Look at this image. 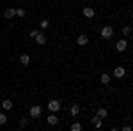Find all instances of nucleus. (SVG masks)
<instances>
[{
	"label": "nucleus",
	"mask_w": 133,
	"mask_h": 131,
	"mask_svg": "<svg viewBox=\"0 0 133 131\" xmlns=\"http://www.w3.org/2000/svg\"><path fill=\"white\" fill-rule=\"evenodd\" d=\"M99 36H101L103 39H112V36H114V29L110 27V25H105L101 29V32H99Z\"/></svg>",
	"instance_id": "nucleus-1"
},
{
	"label": "nucleus",
	"mask_w": 133,
	"mask_h": 131,
	"mask_svg": "<svg viewBox=\"0 0 133 131\" xmlns=\"http://www.w3.org/2000/svg\"><path fill=\"white\" fill-rule=\"evenodd\" d=\"M46 106H48V110H50V112H59L62 108V105H61V101H59V99H50Z\"/></svg>",
	"instance_id": "nucleus-2"
},
{
	"label": "nucleus",
	"mask_w": 133,
	"mask_h": 131,
	"mask_svg": "<svg viewBox=\"0 0 133 131\" xmlns=\"http://www.w3.org/2000/svg\"><path fill=\"white\" fill-rule=\"evenodd\" d=\"M41 112H43V108L39 105H34V106H30V110H29V115H30V119H37L41 115Z\"/></svg>",
	"instance_id": "nucleus-3"
},
{
	"label": "nucleus",
	"mask_w": 133,
	"mask_h": 131,
	"mask_svg": "<svg viewBox=\"0 0 133 131\" xmlns=\"http://www.w3.org/2000/svg\"><path fill=\"white\" fill-rule=\"evenodd\" d=\"M126 48H128V41H126V39H119L117 43H115V50L119 51V53L126 51Z\"/></svg>",
	"instance_id": "nucleus-4"
},
{
	"label": "nucleus",
	"mask_w": 133,
	"mask_h": 131,
	"mask_svg": "<svg viewBox=\"0 0 133 131\" xmlns=\"http://www.w3.org/2000/svg\"><path fill=\"white\" fill-rule=\"evenodd\" d=\"M114 76H115V78H124V76H126V69H124L123 66H117V67L114 69Z\"/></svg>",
	"instance_id": "nucleus-5"
},
{
	"label": "nucleus",
	"mask_w": 133,
	"mask_h": 131,
	"mask_svg": "<svg viewBox=\"0 0 133 131\" xmlns=\"http://www.w3.org/2000/svg\"><path fill=\"white\" fill-rule=\"evenodd\" d=\"M46 122H48L50 126H57V124H59V117L55 115V112H51L50 115L46 117Z\"/></svg>",
	"instance_id": "nucleus-6"
},
{
	"label": "nucleus",
	"mask_w": 133,
	"mask_h": 131,
	"mask_svg": "<svg viewBox=\"0 0 133 131\" xmlns=\"http://www.w3.org/2000/svg\"><path fill=\"white\" fill-rule=\"evenodd\" d=\"M34 39H36V43H37V44H41V46H43V44H46V34H43V32H37Z\"/></svg>",
	"instance_id": "nucleus-7"
},
{
	"label": "nucleus",
	"mask_w": 133,
	"mask_h": 131,
	"mask_svg": "<svg viewBox=\"0 0 133 131\" xmlns=\"http://www.w3.org/2000/svg\"><path fill=\"white\" fill-rule=\"evenodd\" d=\"M76 44H78V46H85V44H89V37H87L85 34H80V36L76 37Z\"/></svg>",
	"instance_id": "nucleus-8"
},
{
	"label": "nucleus",
	"mask_w": 133,
	"mask_h": 131,
	"mask_svg": "<svg viewBox=\"0 0 133 131\" xmlns=\"http://www.w3.org/2000/svg\"><path fill=\"white\" fill-rule=\"evenodd\" d=\"M83 16L85 18H94V14H96V9L94 7H83Z\"/></svg>",
	"instance_id": "nucleus-9"
},
{
	"label": "nucleus",
	"mask_w": 133,
	"mask_h": 131,
	"mask_svg": "<svg viewBox=\"0 0 133 131\" xmlns=\"http://www.w3.org/2000/svg\"><path fill=\"white\" fill-rule=\"evenodd\" d=\"M92 126H94L96 129H101V128H103V119H99L98 115H94V119H92Z\"/></svg>",
	"instance_id": "nucleus-10"
},
{
	"label": "nucleus",
	"mask_w": 133,
	"mask_h": 131,
	"mask_svg": "<svg viewBox=\"0 0 133 131\" xmlns=\"http://www.w3.org/2000/svg\"><path fill=\"white\" fill-rule=\"evenodd\" d=\"M96 115H98L99 119H107V117H108V110H107V108H98V110H96Z\"/></svg>",
	"instance_id": "nucleus-11"
},
{
	"label": "nucleus",
	"mask_w": 133,
	"mask_h": 131,
	"mask_svg": "<svg viewBox=\"0 0 133 131\" xmlns=\"http://www.w3.org/2000/svg\"><path fill=\"white\" fill-rule=\"evenodd\" d=\"M4 16H5L7 20H11V18H14V16H16V9H12V7H9V9H5V12H4Z\"/></svg>",
	"instance_id": "nucleus-12"
},
{
	"label": "nucleus",
	"mask_w": 133,
	"mask_h": 131,
	"mask_svg": "<svg viewBox=\"0 0 133 131\" xmlns=\"http://www.w3.org/2000/svg\"><path fill=\"white\" fill-rule=\"evenodd\" d=\"M12 106H14V105H12V101H11V99H4V101H2V108H4L5 112L11 110Z\"/></svg>",
	"instance_id": "nucleus-13"
},
{
	"label": "nucleus",
	"mask_w": 133,
	"mask_h": 131,
	"mask_svg": "<svg viewBox=\"0 0 133 131\" xmlns=\"http://www.w3.org/2000/svg\"><path fill=\"white\" fill-rule=\"evenodd\" d=\"M20 62L23 64V66H29V64H30V57H29L27 53H23V55L20 57Z\"/></svg>",
	"instance_id": "nucleus-14"
},
{
	"label": "nucleus",
	"mask_w": 133,
	"mask_h": 131,
	"mask_svg": "<svg viewBox=\"0 0 133 131\" xmlns=\"http://www.w3.org/2000/svg\"><path fill=\"white\" fill-rule=\"evenodd\" d=\"M99 80H101L103 85H108V83H110V76H108V73H103L101 76H99Z\"/></svg>",
	"instance_id": "nucleus-15"
},
{
	"label": "nucleus",
	"mask_w": 133,
	"mask_h": 131,
	"mask_svg": "<svg viewBox=\"0 0 133 131\" xmlns=\"http://www.w3.org/2000/svg\"><path fill=\"white\" fill-rule=\"evenodd\" d=\"M69 112H71V115H78L80 113V105H71Z\"/></svg>",
	"instance_id": "nucleus-16"
},
{
	"label": "nucleus",
	"mask_w": 133,
	"mask_h": 131,
	"mask_svg": "<svg viewBox=\"0 0 133 131\" xmlns=\"http://www.w3.org/2000/svg\"><path fill=\"white\" fill-rule=\"evenodd\" d=\"M130 34H131V27H130V25H126V27H123V36H124V37H128Z\"/></svg>",
	"instance_id": "nucleus-17"
},
{
	"label": "nucleus",
	"mask_w": 133,
	"mask_h": 131,
	"mask_svg": "<svg viewBox=\"0 0 133 131\" xmlns=\"http://www.w3.org/2000/svg\"><path fill=\"white\" fill-rule=\"evenodd\" d=\"M82 129V124L80 122H73L71 124V131H80Z\"/></svg>",
	"instance_id": "nucleus-18"
},
{
	"label": "nucleus",
	"mask_w": 133,
	"mask_h": 131,
	"mask_svg": "<svg viewBox=\"0 0 133 131\" xmlns=\"http://www.w3.org/2000/svg\"><path fill=\"white\" fill-rule=\"evenodd\" d=\"M5 122H7V115H5L4 112H0V126H2V124H5Z\"/></svg>",
	"instance_id": "nucleus-19"
},
{
	"label": "nucleus",
	"mask_w": 133,
	"mask_h": 131,
	"mask_svg": "<svg viewBox=\"0 0 133 131\" xmlns=\"http://www.w3.org/2000/svg\"><path fill=\"white\" fill-rule=\"evenodd\" d=\"M50 27V21L48 20H41V29H48Z\"/></svg>",
	"instance_id": "nucleus-20"
},
{
	"label": "nucleus",
	"mask_w": 133,
	"mask_h": 131,
	"mask_svg": "<svg viewBox=\"0 0 133 131\" xmlns=\"http://www.w3.org/2000/svg\"><path fill=\"white\" fill-rule=\"evenodd\" d=\"M16 16L18 18H23L25 16V9H16Z\"/></svg>",
	"instance_id": "nucleus-21"
},
{
	"label": "nucleus",
	"mask_w": 133,
	"mask_h": 131,
	"mask_svg": "<svg viewBox=\"0 0 133 131\" xmlns=\"http://www.w3.org/2000/svg\"><path fill=\"white\" fill-rule=\"evenodd\" d=\"M27 124H29V121H27V119H20V128H25Z\"/></svg>",
	"instance_id": "nucleus-22"
}]
</instances>
